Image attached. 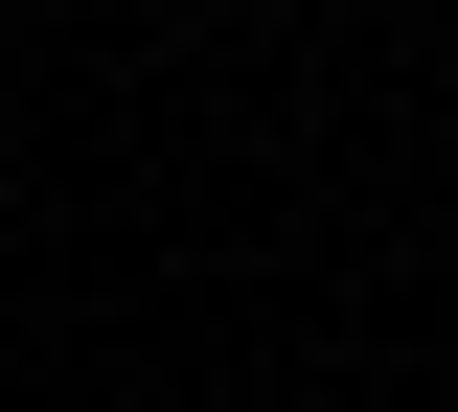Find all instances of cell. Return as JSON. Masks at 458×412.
<instances>
[]
</instances>
